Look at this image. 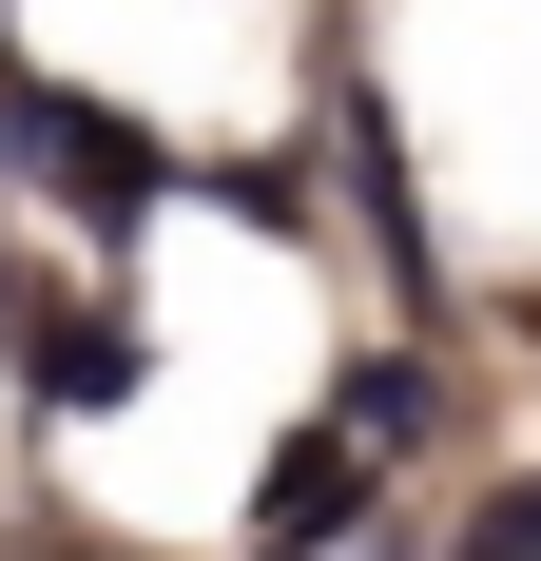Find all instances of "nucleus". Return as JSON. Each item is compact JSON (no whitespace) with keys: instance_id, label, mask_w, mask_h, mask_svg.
Wrapping results in <instances>:
<instances>
[{"instance_id":"obj_4","label":"nucleus","mask_w":541,"mask_h":561,"mask_svg":"<svg viewBox=\"0 0 541 561\" xmlns=\"http://www.w3.org/2000/svg\"><path fill=\"white\" fill-rule=\"evenodd\" d=\"M329 136H348V214L387 232V272L426 290V214H406V156H387V98H329Z\"/></svg>"},{"instance_id":"obj_5","label":"nucleus","mask_w":541,"mask_h":561,"mask_svg":"<svg viewBox=\"0 0 541 561\" xmlns=\"http://www.w3.org/2000/svg\"><path fill=\"white\" fill-rule=\"evenodd\" d=\"M464 561H541V484H503V504L464 523Z\"/></svg>"},{"instance_id":"obj_3","label":"nucleus","mask_w":541,"mask_h":561,"mask_svg":"<svg viewBox=\"0 0 541 561\" xmlns=\"http://www.w3.org/2000/svg\"><path fill=\"white\" fill-rule=\"evenodd\" d=\"M368 426H348V407H310V426H290V465H270V484H252V523H270V542H329V523H348V484H368Z\"/></svg>"},{"instance_id":"obj_2","label":"nucleus","mask_w":541,"mask_h":561,"mask_svg":"<svg viewBox=\"0 0 541 561\" xmlns=\"http://www.w3.org/2000/svg\"><path fill=\"white\" fill-rule=\"evenodd\" d=\"M20 388L39 407H136L156 388V330H136V310H39V330H20Z\"/></svg>"},{"instance_id":"obj_1","label":"nucleus","mask_w":541,"mask_h":561,"mask_svg":"<svg viewBox=\"0 0 541 561\" xmlns=\"http://www.w3.org/2000/svg\"><path fill=\"white\" fill-rule=\"evenodd\" d=\"M0 174L58 194V214H97V232H136V214L174 194V156H156L116 98H78V78H0Z\"/></svg>"}]
</instances>
